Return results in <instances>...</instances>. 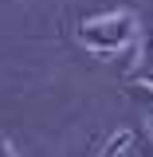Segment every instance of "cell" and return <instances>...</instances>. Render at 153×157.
Masks as SVG:
<instances>
[{
	"instance_id": "6da1fadb",
	"label": "cell",
	"mask_w": 153,
	"mask_h": 157,
	"mask_svg": "<svg viewBox=\"0 0 153 157\" xmlns=\"http://www.w3.org/2000/svg\"><path fill=\"white\" fill-rule=\"evenodd\" d=\"M137 36V16L134 12H106V16H94L78 28V43L94 55H118L126 51Z\"/></svg>"
},
{
	"instance_id": "7a4b0ae2",
	"label": "cell",
	"mask_w": 153,
	"mask_h": 157,
	"mask_svg": "<svg viewBox=\"0 0 153 157\" xmlns=\"http://www.w3.org/2000/svg\"><path fill=\"white\" fill-rule=\"evenodd\" d=\"M137 78L153 90V32H145V47H141V59H137Z\"/></svg>"
},
{
	"instance_id": "3957f363",
	"label": "cell",
	"mask_w": 153,
	"mask_h": 157,
	"mask_svg": "<svg viewBox=\"0 0 153 157\" xmlns=\"http://www.w3.org/2000/svg\"><path fill=\"white\" fill-rule=\"evenodd\" d=\"M130 141H134V134H130V130H118V134L102 145V153H98V157H122L126 149H130Z\"/></svg>"
},
{
	"instance_id": "277c9868",
	"label": "cell",
	"mask_w": 153,
	"mask_h": 157,
	"mask_svg": "<svg viewBox=\"0 0 153 157\" xmlns=\"http://www.w3.org/2000/svg\"><path fill=\"white\" fill-rule=\"evenodd\" d=\"M0 157H16V149H12V141L0 134Z\"/></svg>"
},
{
	"instance_id": "5b68a950",
	"label": "cell",
	"mask_w": 153,
	"mask_h": 157,
	"mask_svg": "<svg viewBox=\"0 0 153 157\" xmlns=\"http://www.w3.org/2000/svg\"><path fill=\"white\" fill-rule=\"evenodd\" d=\"M149 134H153V110H149Z\"/></svg>"
}]
</instances>
